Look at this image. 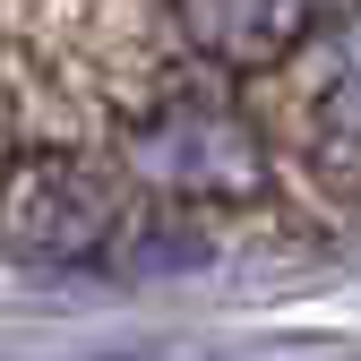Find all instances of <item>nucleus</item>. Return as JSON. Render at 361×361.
<instances>
[{
  "label": "nucleus",
  "instance_id": "nucleus-1",
  "mask_svg": "<svg viewBox=\"0 0 361 361\" xmlns=\"http://www.w3.org/2000/svg\"><path fill=\"white\" fill-rule=\"evenodd\" d=\"M112 215H121V180H112L104 155L35 147L26 172L9 180V198H0V233L26 258H95L104 233H112Z\"/></svg>",
  "mask_w": 361,
  "mask_h": 361
}]
</instances>
